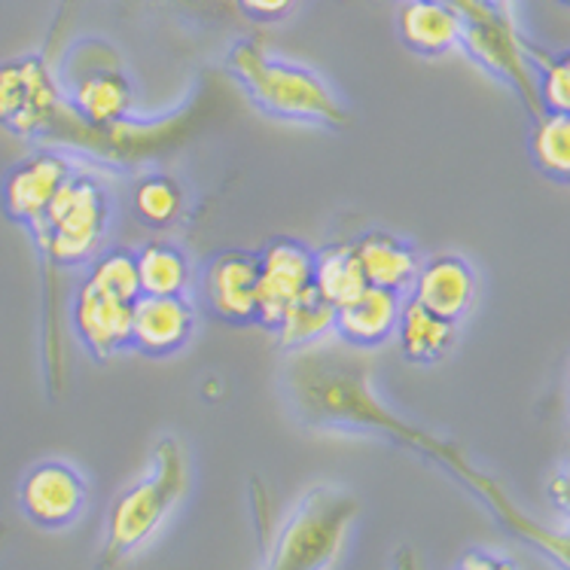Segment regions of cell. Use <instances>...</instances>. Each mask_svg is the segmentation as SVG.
Here are the masks:
<instances>
[{"label":"cell","mask_w":570,"mask_h":570,"mask_svg":"<svg viewBox=\"0 0 570 570\" xmlns=\"http://www.w3.org/2000/svg\"><path fill=\"white\" fill-rule=\"evenodd\" d=\"M396 31L412 52L440 59L461 47L464 16L443 0H400Z\"/></svg>","instance_id":"2e32d148"},{"label":"cell","mask_w":570,"mask_h":570,"mask_svg":"<svg viewBox=\"0 0 570 570\" xmlns=\"http://www.w3.org/2000/svg\"><path fill=\"white\" fill-rule=\"evenodd\" d=\"M476 272L464 256L436 254L428 263H421L409 291H412V299L431 308L433 315L458 324L476 299Z\"/></svg>","instance_id":"9a60e30c"},{"label":"cell","mask_w":570,"mask_h":570,"mask_svg":"<svg viewBox=\"0 0 570 570\" xmlns=\"http://www.w3.org/2000/svg\"><path fill=\"white\" fill-rule=\"evenodd\" d=\"M370 287L363 278L361 259L354 250V242H338V245H326L324 250L315 254V291L330 299V303L345 305L351 303L357 293Z\"/></svg>","instance_id":"44dd1931"},{"label":"cell","mask_w":570,"mask_h":570,"mask_svg":"<svg viewBox=\"0 0 570 570\" xmlns=\"http://www.w3.org/2000/svg\"><path fill=\"white\" fill-rule=\"evenodd\" d=\"M524 52H528L531 65H537L540 70V77H537L540 107L552 110V114H570V52L547 56L531 43H524Z\"/></svg>","instance_id":"484cf974"},{"label":"cell","mask_w":570,"mask_h":570,"mask_svg":"<svg viewBox=\"0 0 570 570\" xmlns=\"http://www.w3.org/2000/svg\"><path fill=\"white\" fill-rule=\"evenodd\" d=\"M68 110L65 89L43 52L0 61V126L19 138L52 135Z\"/></svg>","instance_id":"8992f818"},{"label":"cell","mask_w":570,"mask_h":570,"mask_svg":"<svg viewBox=\"0 0 570 570\" xmlns=\"http://www.w3.org/2000/svg\"><path fill=\"white\" fill-rule=\"evenodd\" d=\"M259 259L250 250H223L205 268V299L226 324H256Z\"/></svg>","instance_id":"5bb4252c"},{"label":"cell","mask_w":570,"mask_h":570,"mask_svg":"<svg viewBox=\"0 0 570 570\" xmlns=\"http://www.w3.org/2000/svg\"><path fill=\"white\" fill-rule=\"evenodd\" d=\"M559 3H564V7H570V0H559Z\"/></svg>","instance_id":"4dcf8cb0"},{"label":"cell","mask_w":570,"mask_h":570,"mask_svg":"<svg viewBox=\"0 0 570 570\" xmlns=\"http://www.w3.org/2000/svg\"><path fill=\"white\" fill-rule=\"evenodd\" d=\"M361 512L354 494L333 485L308 491L293 507L268 552L266 570H330Z\"/></svg>","instance_id":"277c9868"},{"label":"cell","mask_w":570,"mask_h":570,"mask_svg":"<svg viewBox=\"0 0 570 570\" xmlns=\"http://www.w3.org/2000/svg\"><path fill=\"white\" fill-rule=\"evenodd\" d=\"M549 498L556 503V510L570 522V461H564L556 470V476L549 479Z\"/></svg>","instance_id":"83f0119b"},{"label":"cell","mask_w":570,"mask_h":570,"mask_svg":"<svg viewBox=\"0 0 570 570\" xmlns=\"http://www.w3.org/2000/svg\"><path fill=\"white\" fill-rule=\"evenodd\" d=\"M140 293L147 296H184L189 281V263L184 250L168 242H150L138 250Z\"/></svg>","instance_id":"7402d4cb"},{"label":"cell","mask_w":570,"mask_h":570,"mask_svg":"<svg viewBox=\"0 0 570 570\" xmlns=\"http://www.w3.org/2000/svg\"><path fill=\"white\" fill-rule=\"evenodd\" d=\"M275 338L284 351H305L324 342L330 333H336V305L324 299L315 287L296 299V303L281 315V321L275 324Z\"/></svg>","instance_id":"ffe728a7"},{"label":"cell","mask_w":570,"mask_h":570,"mask_svg":"<svg viewBox=\"0 0 570 570\" xmlns=\"http://www.w3.org/2000/svg\"><path fill=\"white\" fill-rule=\"evenodd\" d=\"M73 163L68 156L56 150H40L24 156L22 163L12 165L3 177V210L12 223H22L24 229H31L40 223L52 205V198L59 196V189L73 177Z\"/></svg>","instance_id":"8fae6325"},{"label":"cell","mask_w":570,"mask_h":570,"mask_svg":"<svg viewBox=\"0 0 570 570\" xmlns=\"http://www.w3.org/2000/svg\"><path fill=\"white\" fill-rule=\"evenodd\" d=\"M135 214L153 229H165L184 214V189L168 175H150L135 187Z\"/></svg>","instance_id":"d4e9b609"},{"label":"cell","mask_w":570,"mask_h":570,"mask_svg":"<svg viewBox=\"0 0 570 570\" xmlns=\"http://www.w3.org/2000/svg\"><path fill=\"white\" fill-rule=\"evenodd\" d=\"M256 259V324L275 330L281 315L308 287H315V250L296 238H278L263 247Z\"/></svg>","instance_id":"9c48e42d"},{"label":"cell","mask_w":570,"mask_h":570,"mask_svg":"<svg viewBox=\"0 0 570 570\" xmlns=\"http://www.w3.org/2000/svg\"><path fill=\"white\" fill-rule=\"evenodd\" d=\"M293 403L315 428H345V431H373L415 452L431 454L452 473L464 470V458L452 445L433 440L419 428L387 412L382 400L370 391V379L361 363L348 361L338 351H305L287 370Z\"/></svg>","instance_id":"6da1fadb"},{"label":"cell","mask_w":570,"mask_h":570,"mask_svg":"<svg viewBox=\"0 0 570 570\" xmlns=\"http://www.w3.org/2000/svg\"><path fill=\"white\" fill-rule=\"evenodd\" d=\"M131 308L135 303L110 296L86 281L77 287L73 303H70V324L82 348L89 351L95 361H107L119 351L131 348Z\"/></svg>","instance_id":"7c38bea8"},{"label":"cell","mask_w":570,"mask_h":570,"mask_svg":"<svg viewBox=\"0 0 570 570\" xmlns=\"http://www.w3.org/2000/svg\"><path fill=\"white\" fill-rule=\"evenodd\" d=\"M89 489L80 470L65 461H40L24 473L19 485V507L43 531H61L82 515Z\"/></svg>","instance_id":"30bf717a"},{"label":"cell","mask_w":570,"mask_h":570,"mask_svg":"<svg viewBox=\"0 0 570 570\" xmlns=\"http://www.w3.org/2000/svg\"><path fill=\"white\" fill-rule=\"evenodd\" d=\"M403 293L366 287L351 303L336 308V333L354 348H375L396 333Z\"/></svg>","instance_id":"e0dca14e"},{"label":"cell","mask_w":570,"mask_h":570,"mask_svg":"<svg viewBox=\"0 0 570 570\" xmlns=\"http://www.w3.org/2000/svg\"><path fill=\"white\" fill-rule=\"evenodd\" d=\"M86 284H92L98 291L110 293V296H119L126 303H138L140 296V278H138V256L131 250H101L89 263V272H86Z\"/></svg>","instance_id":"cb8c5ba5"},{"label":"cell","mask_w":570,"mask_h":570,"mask_svg":"<svg viewBox=\"0 0 570 570\" xmlns=\"http://www.w3.org/2000/svg\"><path fill=\"white\" fill-rule=\"evenodd\" d=\"M229 70L247 98L268 117L305 126L345 128L351 122L333 86L299 61L272 56L259 40H242L229 52Z\"/></svg>","instance_id":"7a4b0ae2"},{"label":"cell","mask_w":570,"mask_h":570,"mask_svg":"<svg viewBox=\"0 0 570 570\" xmlns=\"http://www.w3.org/2000/svg\"><path fill=\"white\" fill-rule=\"evenodd\" d=\"M110 226V196L101 180L73 171L68 184L52 198L47 214L28 233L49 266H89L101 254Z\"/></svg>","instance_id":"5b68a950"},{"label":"cell","mask_w":570,"mask_h":570,"mask_svg":"<svg viewBox=\"0 0 570 570\" xmlns=\"http://www.w3.org/2000/svg\"><path fill=\"white\" fill-rule=\"evenodd\" d=\"M531 159L559 184H570V114L543 110L531 128Z\"/></svg>","instance_id":"603a6c76"},{"label":"cell","mask_w":570,"mask_h":570,"mask_svg":"<svg viewBox=\"0 0 570 570\" xmlns=\"http://www.w3.org/2000/svg\"><path fill=\"white\" fill-rule=\"evenodd\" d=\"M196 330V312L187 296L140 293L131 308V348L144 357H171Z\"/></svg>","instance_id":"4fadbf2b"},{"label":"cell","mask_w":570,"mask_h":570,"mask_svg":"<svg viewBox=\"0 0 570 570\" xmlns=\"http://www.w3.org/2000/svg\"><path fill=\"white\" fill-rule=\"evenodd\" d=\"M354 250H357L363 278H366L370 287L403 293L412 287V281L419 275V254L400 235L366 233L363 238L354 242Z\"/></svg>","instance_id":"ac0fdd59"},{"label":"cell","mask_w":570,"mask_h":570,"mask_svg":"<svg viewBox=\"0 0 570 570\" xmlns=\"http://www.w3.org/2000/svg\"><path fill=\"white\" fill-rule=\"evenodd\" d=\"M65 101L86 126L110 128L131 117L135 92L110 52L105 61H86L77 47L68 56V68H65Z\"/></svg>","instance_id":"52a82bcc"},{"label":"cell","mask_w":570,"mask_h":570,"mask_svg":"<svg viewBox=\"0 0 570 570\" xmlns=\"http://www.w3.org/2000/svg\"><path fill=\"white\" fill-rule=\"evenodd\" d=\"M454 570H515V564L494 552H466Z\"/></svg>","instance_id":"f1b7e54d"},{"label":"cell","mask_w":570,"mask_h":570,"mask_svg":"<svg viewBox=\"0 0 570 570\" xmlns=\"http://www.w3.org/2000/svg\"><path fill=\"white\" fill-rule=\"evenodd\" d=\"M296 3L299 0H238V7L245 12L247 19H254V22H281V19H287L293 10H296Z\"/></svg>","instance_id":"4316f807"},{"label":"cell","mask_w":570,"mask_h":570,"mask_svg":"<svg viewBox=\"0 0 570 570\" xmlns=\"http://www.w3.org/2000/svg\"><path fill=\"white\" fill-rule=\"evenodd\" d=\"M482 7H489L491 12H498V16H507L512 19V0H479Z\"/></svg>","instance_id":"f546056e"},{"label":"cell","mask_w":570,"mask_h":570,"mask_svg":"<svg viewBox=\"0 0 570 570\" xmlns=\"http://www.w3.org/2000/svg\"><path fill=\"white\" fill-rule=\"evenodd\" d=\"M568 406H570V387H568Z\"/></svg>","instance_id":"1f68e13d"},{"label":"cell","mask_w":570,"mask_h":570,"mask_svg":"<svg viewBox=\"0 0 570 570\" xmlns=\"http://www.w3.org/2000/svg\"><path fill=\"white\" fill-rule=\"evenodd\" d=\"M189 489L187 454L177 440L165 436L153 449L150 473L119 494L107 515V537L101 549V570H110L150 543L165 519L175 512Z\"/></svg>","instance_id":"3957f363"},{"label":"cell","mask_w":570,"mask_h":570,"mask_svg":"<svg viewBox=\"0 0 570 570\" xmlns=\"http://www.w3.org/2000/svg\"><path fill=\"white\" fill-rule=\"evenodd\" d=\"M400 348L409 363H440L454 348V324L445 317L433 315L431 308L415 303L412 296L403 299L400 324H396Z\"/></svg>","instance_id":"d6986e66"},{"label":"cell","mask_w":570,"mask_h":570,"mask_svg":"<svg viewBox=\"0 0 570 570\" xmlns=\"http://www.w3.org/2000/svg\"><path fill=\"white\" fill-rule=\"evenodd\" d=\"M461 49H466V56L489 73H494L498 80L510 82L524 101V107L531 110V117L537 119L543 114L540 95H537L534 65L524 52V40L515 31L512 19L491 16L485 22H464Z\"/></svg>","instance_id":"ba28073f"}]
</instances>
